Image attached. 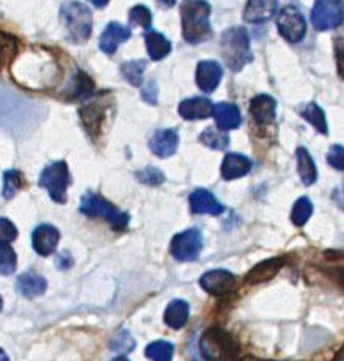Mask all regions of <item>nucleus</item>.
<instances>
[{
	"mask_svg": "<svg viewBox=\"0 0 344 361\" xmlns=\"http://www.w3.org/2000/svg\"><path fill=\"white\" fill-rule=\"evenodd\" d=\"M211 5L206 0H184L181 4L183 37L189 44H199L212 35Z\"/></svg>",
	"mask_w": 344,
	"mask_h": 361,
	"instance_id": "1",
	"label": "nucleus"
},
{
	"mask_svg": "<svg viewBox=\"0 0 344 361\" xmlns=\"http://www.w3.org/2000/svg\"><path fill=\"white\" fill-rule=\"evenodd\" d=\"M220 54L231 71L239 73L252 61L250 38L244 27H231L220 38Z\"/></svg>",
	"mask_w": 344,
	"mask_h": 361,
	"instance_id": "2",
	"label": "nucleus"
},
{
	"mask_svg": "<svg viewBox=\"0 0 344 361\" xmlns=\"http://www.w3.org/2000/svg\"><path fill=\"white\" fill-rule=\"evenodd\" d=\"M60 18L73 43H85L93 29V15L88 6L80 2L63 4Z\"/></svg>",
	"mask_w": 344,
	"mask_h": 361,
	"instance_id": "3",
	"label": "nucleus"
},
{
	"mask_svg": "<svg viewBox=\"0 0 344 361\" xmlns=\"http://www.w3.org/2000/svg\"><path fill=\"white\" fill-rule=\"evenodd\" d=\"M79 211L82 214L88 215V217H99L107 220V224L113 228L115 231L126 230L129 225V215L126 212H121L116 207L102 198L96 192H87L80 200Z\"/></svg>",
	"mask_w": 344,
	"mask_h": 361,
	"instance_id": "4",
	"label": "nucleus"
},
{
	"mask_svg": "<svg viewBox=\"0 0 344 361\" xmlns=\"http://www.w3.org/2000/svg\"><path fill=\"white\" fill-rule=\"evenodd\" d=\"M199 349L208 360H236L240 355V345L228 331L209 329L199 339Z\"/></svg>",
	"mask_w": 344,
	"mask_h": 361,
	"instance_id": "5",
	"label": "nucleus"
},
{
	"mask_svg": "<svg viewBox=\"0 0 344 361\" xmlns=\"http://www.w3.org/2000/svg\"><path fill=\"white\" fill-rule=\"evenodd\" d=\"M71 184V175L70 169H68L66 162H54L47 165L43 170L38 180V185L43 187L47 192H49V197L59 204L66 203V190L68 185Z\"/></svg>",
	"mask_w": 344,
	"mask_h": 361,
	"instance_id": "6",
	"label": "nucleus"
},
{
	"mask_svg": "<svg viewBox=\"0 0 344 361\" xmlns=\"http://www.w3.org/2000/svg\"><path fill=\"white\" fill-rule=\"evenodd\" d=\"M312 23L319 32L340 27L344 23L343 0H316L312 11Z\"/></svg>",
	"mask_w": 344,
	"mask_h": 361,
	"instance_id": "7",
	"label": "nucleus"
},
{
	"mask_svg": "<svg viewBox=\"0 0 344 361\" xmlns=\"http://www.w3.org/2000/svg\"><path fill=\"white\" fill-rule=\"evenodd\" d=\"M203 248V235L198 228L176 234L170 245V253L176 261L192 262L197 261Z\"/></svg>",
	"mask_w": 344,
	"mask_h": 361,
	"instance_id": "8",
	"label": "nucleus"
},
{
	"mask_svg": "<svg viewBox=\"0 0 344 361\" xmlns=\"http://www.w3.org/2000/svg\"><path fill=\"white\" fill-rule=\"evenodd\" d=\"M278 32L290 43H300L307 35V20L295 6H285L278 15Z\"/></svg>",
	"mask_w": 344,
	"mask_h": 361,
	"instance_id": "9",
	"label": "nucleus"
},
{
	"mask_svg": "<svg viewBox=\"0 0 344 361\" xmlns=\"http://www.w3.org/2000/svg\"><path fill=\"white\" fill-rule=\"evenodd\" d=\"M109 102L104 94H101L93 102L85 104L79 110L82 124H84L85 130L90 134L93 140H96L102 132V124H104V118L107 114Z\"/></svg>",
	"mask_w": 344,
	"mask_h": 361,
	"instance_id": "10",
	"label": "nucleus"
},
{
	"mask_svg": "<svg viewBox=\"0 0 344 361\" xmlns=\"http://www.w3.org/2000/svg\"><path fill=\"white\" fill-rule=\"evenodd\" d=\"M236 276L223 269L211 270V272H206L202 279H199V286L211 295L228 294L236 288Z\"/></svg>",
	"mask_w": 344,
	"mask_h": 361,
	"instance_id": "11",
	"label": "nucleus"
},
{
	"mask_svg": "<svg viewBox=\"0 0 344 361\" xmlns=\"http://www.w3.org/2000/svg\"><path fill=\"white\" fill-rule=\"evenodd\" d=\"M60 240V233L57 228L51 225H39L32 234L33 250L39 256H49L57 250Z\"/></svg>",
	"mask_w": 344,
	"mask_h": 361,
	"instance_id": "12",
	"label": "nucleus"
},
{
	"mask_svg": "<svg viewBox=\"0 0 344 361\" xmlns=\"http://www.w3.org/2000/svg\"><path fill=\"white\" fill-rule=\"evenodd\" d=\"M223 69L217 61L206 60L199 61L197 66V85L204 93H211L219 87L220 80H222Z\"/></svg>",
	"mask_w": 344,
	"mask_h": 361,
	"instance_id": "13",
	"label": "nucleus"
},
{
	"mask_svg": "<svg viewBox=\"0 0 344 361\" xmlns=\"http://www.w3.org/2000/svg\"><path fill=\"white\" fill-rule=\"evenodd\" d=\"M178 145H180V135L175 129H161L154 132L153 137L149 138V149L162 159L173 156Z\"/></svg>",
	"mask_w": 344,
	"mask_h": 361,
	"instance_id": "14",
	"label": "nucleus"
},
{
	"mask_svg": "<svg viewBox=\"0 0 344 361\" xmlns=\"http://www.w3.org/2000/svg\"><path fill=\"white\" fill-rule=\"evenodd\" d=\"M250 115L259 126H267L275 121L277 115V102L269 94L254 96L250 102Z\"/></svg>",
	"mask_w": 344,
	"mask_h": 361,
	"instance_id": "15",
	"label": "nucleus"
},
{
	"mask_svg": "<svg viewBox=\"0 0 344 361\" xmlns=\"http://www.w3.org/2000/svg\"><path fill=\"white\" fill-rule=\"evenodd\" d=\"M278 0H249L244 10V19L250 24L266 23L275 16Z\"/></svg>",
	"mask_w": 344,
	"mask_h": 361,
	"instance_id": "16",
	"label": "nucleus"
},
{
	"mask_svg": "<svg viewBox=\"0 0 344 361\" xmlns=\"http://www.w3.org/2000/svg\"><path fill=\"white\" fill-rule=\"evenodd\" d=\"M190 211L194 214L219 215L225 211L223 204L209 190L197 189L190 193Z\"/></svg>",
	"mask_w": 344,
	"mask_h": 361,
	"instance_id": "17",
	"label": "nucleus"
},
{
	"mask_svg": "<svg viewBox=\"0 0 344 361\" xmlns=\"http://www.w3.org/2000/svg\"><path fill=\"white\" fill-rule=\"evenodd\" d=\"M178 114L188 121L206 120V118L214 115V106H212V102L206 98H190L180 104Z\"/></svg>",
	"mask_w": 344,
	"mask_h": 361,
	"instance_id": "18",
	"label": "nucleus"
},
{
	"mask_svg": "<svg viewBox=\"0 0 344 361\" xmlns=\"http://www.w3.org/2000/svg\"><path fill=\"white\" fill-rule=\"evenodd\" d=\"M129 38H130V29L118 23H110L106 27V30L101 35L99 47L102 52L112 55L115 54L116 49H118V46L121 43H125V41Z\"/></svg>",
	"mask_w": 344,
	"mask_h": 361,
	"instance_id": "19",
	"label": "nucleus"
},
{
	"mask_svg": "<svg viewBox=\"0 0 344 361\" xmlns=\"http://www.w3.org/2000/svg\"><path fill=\"white\" fill-rule=\"evenodd\" d=\"M16 288L25 298H35L46 293L47 281L44 276L29 270V272H24L18 276Z\"/></svg>",
	"mask_w": 344,
	"mask_h": 361,
	"instance_id": "20",
	"label": "nucleus"
},
{
	"mask_svg": "<svg viewBox=\"0 0 344 361\" xmlns=\"http://www.w3.org/2000/svg\"><path fill=\"white\" fill-rule=\"evenodd\" d=\"M252 170V161L249 157L242 154H238V152H230L226 154L223 162H222V178L225 180L238 179L245 176L247 173Z\"/></svg>",
	"mask_w": 344,
	"mask_h": 361,
	"instance_id": "21",
	"label": "nucleus"
},
{
	"mask_svg": "<svg viewBox=\"0 0 344 361\" xmlns=\"http://www.w3.org/2000/svg\"><path fill=\"white\" fill-rule=\"evenodd\" d=\"M214 120L219 129L222 130H231V129H238L242 123V116H240V112L238 106L235 104H228V102H220L214 107Z\"/></svg>",
	"mask_w": 344,
	"mask_h": 361,
	"instance_id": "22",
	"label": "nucleus"
},
{
	"mask_svg": "<svg viewBox=\"0 0 344 361\" xmlns=\"http://www.w3.org/2000/svg\"><path fill=\"white\" fill-rule=\"evenodd\" d=\"M285 266V261L281 258H271L267 261H263L258 266H254L245 276V281L250 284H259L264 281L272 280L277 275L281 267Z\"/></svg>",
	"mask_w": 344,
	"mask_h": 361,
	"instance_id": "23",
	"label": "nucleus"
},
{
	"mask_svg": "<svg viewBox=\"0 0 344 361\" xmlns=\"http://www.w3.org/2000/svg\"><path fill=\"white\" fill-rule=\"evenodd\" d=\"M94 83L84 71H79L71 80L70 88L66 90L68 101H82L93 96Z\"/></svg>",
	"mask_w": 344,
	"mask_h": 361,
	"instance_id": "24",
	"label": "nucleus"
},
{
	"mask_svg": "<svg viewBox=\"0 0 344 361\" xmlns=\"http://www.w3.org/2000/svg\"><path fill=\"white\" fill-rule=\"evenodd\" d=\"M164 321L170 329L180 330L189 321V303L185 300H173L165 310Z\"/></svg>",
	"mask_w": 344,
	"mask_h": 361,
	"instance_id": "25",
	"label": "nucleus"
},
{
	"mask_svg": "<svg viewBox=\"0 0 344 361\" xmlns=\"http://www.w3.org/2000/svg\"><path fill=\"white\" fill-rule=\"evenodd\" d=\"M145 43L149 59L154 61L165 59L171 52V43L159 32H148L145 35Z\"/></svg>",
	"mask_w": 344,
	"mask_h": 361,
	"instance_id": "26",
	"label": "nucleus"
},
{
	"mask_svg": "<svg viewBox=\"0 0 344 361\" xmlns=\"http://www.w3.org/2000/svg\"><path fill=\"white\" fill-rule=\"evenodd\" d=\"M295 157H297V170L302 183H304V185H313L318 179V170H316L313 157L309 156V152L305 148H299L295 152Z\"/></svg>",
	"mask_w": 344,
	"mask_h": 361,
	"instance_id": "27",
	"label": "nucleus"
},
{
	"mask_svg": "<svg viewBox=\"0 0 344 361\" xmlns=\"http://www.w3.org/2000/svg\"><path fill=\"white\" fill-rule=\"evenodd\" d=\"M300 115L304 120H307L309 124H312V126H314L316 130L321 132V134L326 135L328 132L324 110H322L316 102H308L307 106L302 109Z\"/></svg>",
	"mask_w": 344,
	"mask_h": 361,
	"instance_id": "28",
	"label": "nucleus"
},
{
	"mask_svg": "<svg viewBox=\"0 0 344 361\" xmlns=\"http://www.w3.org/2000/svg\"><path fill=\"white\" fill-rule=\"evenodd\" d=\"M19 52V41L16 37L0 32V66H8Z\"/></svg>",
	"mask_w": 344,
	"mask_h": 361,
	"instance_id": "29",
	"label": "nucleus"
},
{
	"mask_svg": "<svg viewBox=\"0 0 344 361\" xmlns=\"http://www.w3.org/2000/svg\"><path fill=\"white\" fill-rule=\"evenodd\" d=\"M25 187V178L18 170H8L4 173V189L2 197L5 200H11L16 193Z\"/></svg>",
	"mask_w": 344,
	"mask_h": 361,
	"instance_id": "30",
	"label": "nucleus"
},
{
	"mask_svg": "<svg viewBox=\"0 0 344 361\" xmlns=\"http://www.w3.org/2000/svg\"><path fill=\"white\" fill-rule=\"evenodd\" d=\"M199 142L212 149L222 151L230 145V137L226 135L225 130L222 129L208 128L204 132H202V135H199Z\"/></svg>",
	"mask_w": 344,
	"mask_h": 361,
	"instance_id": "31",
	"label": "nucleus"
},
{
	"mask_svg": "<svg viewBox=\"0 0 344 361\" xmlns=\"http://www.w3.org/2000/svg\"><path fill=\"white\" fill-rule=\"evenodd\" d=\"M147 61L145 60H134L126 61L121 65V74L125 79L134 87H140L143 83V73H145Z\"/></svg>",
	"mask_w": 344,
	"mask_h": 361,
	"instance_id": "32",
	"label": "nucleus"
},
{
	"mask_svg": "<svg viewBox=\"0 0 344 361\" xmlns=\"http://www.w3.org/2000/svg\"><path fill=\"white\" fill-rule=\"evenodd\" d=\"M313 214V204L307 197H302L294 203L291 220L295 226H304Z\"/></svg>",
	"mask_w": 344,
	"mask_h": 361,
	"instance_id": "33",
	"label": "nucleus"
},
{
	"mask_svg": "<svg viewBox=\"0 0 344 361\" xmlns=\"http://www.w3.org/2000/svg\"><path fill=\"white\" fill-rule=\"evenodd\" d=\"M173 353H175L173 344L167 341L151 343L145 350V355L149 360H154V361H170L173 358Z\"/></svg>",
	"mask_w": 344,
	"mask_h": 361,
	"instance_id": "34",
	"label": "nucleus"
},
{
	"mask_svg": "<svg viewBox=\"0 0 344 361\" xmlns=\"http://www.w3.org/2000/svg\"><path fill=\"white\" fill-rule=\"evenodd\" d=\"M18 266V256L16 252L10 245L0 247V275L8 276L15 274Z\"/></svg>",
	"mask_w": 344,
	"mask_h": 361,
	"instance_id": "35",
	"label": "nucleus"
},
{
	"mask_svg": "<svg viewBox=\"0 0 344 361\" xmlns=\"http://www.w3.org/2000/svg\"><path fill=\"white\" fill-rule=\"evenodd\" d=\"M151 20H153V18H151V11L147 6L137 5L129 11V23L133 25H139L148 30L151 27Z\"/></svg>",
	"mask_w": 344,
	"mask_h": 361,
	"instance_id": "36",
	"label": "nucleus"
},
{
	"mask_svg": "<svg viewBox=\"0 0 344 361\" xmlns=\"http://www.w3.org/2000/svg\"><path fill=\"white\" fill-rule=\"evenodd\" d=\"M137 179H139L142 184L156 187L164 183L165 176L159 169H156V166H147V169H143L137 173Z\"/></svg>",
	"mask_w": 344,
	"mask_h": 361,
	"instance_id": "37",
	"label": "nucleus"
},
{
	"mask_svg": "<svg viewBox=\"0 0 344 361\" xmlns=\"http://www.w3.org/2000/svg\"><path fill=\"white\" fill-rule=\"evenodd\" d=\"M18 239V230L11 220L2 217L0 219V247L10 245L11 242Z\"/></svg>",
	"mask_w": 344,
	"mask_h": 361,
	"instance_id": "38",
	"label": "nucleus"
},
{
	"mask_svg": "<svg viewBox=\"0 0 344 361\" xmlns=\"http://www.w3.org/2000/svg\"><path fill=\"white\" fill-rule=\"evenodd\" d=\"M327 162L332 165L335 170L344 171V147H341V145H333V147L328 149Z\"/></svg>",
	"mask_w": 344,
	"mask_h": 361,
	"instance_id": "39",
	"label": "nucleus"
},
{
	"mask_svg": "<svg viewBox=\"0 0 344 361\" xmlns=\"http://www.w3.org/2000/svg\"><path fill=\"white\" fill-rule=\"evenodd\" d=\"M333 52L336 60V69L340 78L344 80V37H336L333 41Z\"/></svg>",
	"mask_w": 344,
	"mask_h": 361,
	"instance_id": "40",
	"label": "nucleus"
},
{
	"mask_svg": "<svg viewBox=\"0 0 344 361\" xmlns=\"http://www.w3.org/2000/svg\"><path fill=\"white\" fill-rule=\"evenodd\" d=\"M118 343H120V344H112V349H113V350H120L121 347H125L126 352H130V350H133L134 347H135L134 339L128 335V331H123V333H121V335L118 336Z\"/></svg>",
	"mask_w": 344,
	"mask_h": 361,
	"instance_id": "41",
	"label": "nucleus"
},
{
	"mask_svg": "<svg viewBox=\"0 0 344 361\" xmlns=\"http://www.w3.org/2000/svg\"><path fill=\"white\" fill-rule=\"evenodd\" d=\"M142 98L145 99L148 104H156L157 102V85L154 82H149L147 88H143Z\"/></svg>",
	"mask_w": 344,
	"mask_h": 361,
	"instance_id": "42",
	"label": "nucleus"
},
{
	"mask_svg": "<svg viewBox=\"0 0 344 361\" xmlns=\"http://www.w3.org/2000/svg\"><path fill=\"white\" fill-rule=\"evenodd\" d=\"M57 264H59V267H60V269H70V267L73 266V258H71V255H70V253H66V252H63L61 255H59Z\"/></svg>",
	"mask_w": 344,
	"mask_h": 361,
	"instance_id": "43",
	"label": "nucleus"
},
{
	"mask_svg": "<svg viewBox=\"0 0 344 361\" xmlns=\"http://www.w3.org/2000/svg\"><path fill=\"white\" fill-rule=\"evenodd\" d=\"M330 276H333L335 281H338L341 288H344V267H333L330 270Z\"/></svg>",
	"mask_w": 344,
	"mask_h": 361,
	"instance_id": "44",
	"label": "nucleus"
},
{
	"mask_svg": "<svg viewBox=\"0 0 344 361\" xmlns=\"http://www.w3.org/2000/svg\"><path fill=\"white\" fill-rule=\"evenodd\" d=\"M333 200L336 201V203H338V206L344 211V187H341V189H336V190H335Z\"/></svg>",
	"mask_w": 344,
	"mask_h": 361,
	"instance_id": "45",
	"label": "nucleus"
},
{
	"mask_svg": "<svg viewBox=\"0 0 344 361\" xmlns=\"http://www.w3.org/2000/svg\"><path fill=\"white\" fill-rule=\"evenodd\" d=\"M90 2L94 6H98V8H102V6H106L109 4V0H90Z\"/></svg>",
	"mask_w": 344,
	"mask_h": 361,
	"instance_id": "46",
	"label": "nucleus"
},
{
	"mask_svg": "<svg viewBox=\"0 0 344 361\" xmlns=\"http://www.w3.org/2000/svg\"><path fill=\"white\" fill-rule=\"evenodd\" d=\"M159 2H161L164 6H168V8H170V6H173V5L176 4V0H159Z\"/></svg>",
	"mask_w": 344,
	"mask_h": 361,
	"instance_id": "47",
	"label": "nucleus"
},
{
	"mask_svg": "<svg viewBox=\"0 0 344 361\" xmlns=\"http://www.w3.org/2000/svg\"><path fill=\"white\" fill-rule=\"evenodd\" d=\"M0 361H8V355L2 349H0Z\"/></svg>",
	"mask_w": 344,
	"mask_h": 361,
	"instance_id": "48",
	"label": "nucleus"
},
{
	"mask_svg": "<svg viewBox=\"0 0 344 361\" xmlns=\"http://www.w3.org/2000/svg\"><path fill=\"white\" fill-rule=\"evenodd\" d=\"M2 305H4V302H2V297H0V310H2Z\"/></svg>",
	"mask_w": 344,
	"mask_h": 361,
	"instance_id": "49",
	"label": "nucleus"
}]
</instances>
